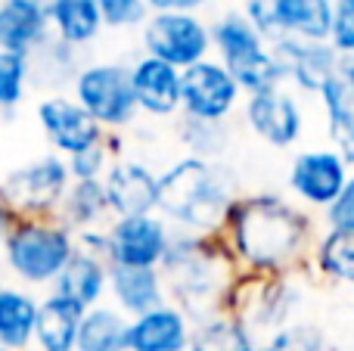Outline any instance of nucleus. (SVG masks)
Segmentation results:
<instances>
[{"label":"nucleus","mask_w":354,"mask_h":351,"mask_svg":"<svg viewBox=\"0 0 354 351\" xmlns=\"http://www.w3.org/2000/svg\"><path fill=\"white\" fill-rule=\"evenodd\" d=\"M106 249H109L106 227H91V230H78V234H75V252H84V255H93V258L106 261Z\"/></svg>","instance_id":"nucleus-39"},{"label":"nucleus","mask_w":354,"mask_h":351,"mask_svg":"<svg viewBox=\"0 0 354 351\" xmlns=\"http://www.w3.org/2000/svg\"><path fill=\"white\" fill-rule=\"evenodd\" d=\"M103 31H140L149 10L147 0H97Z\"/></svg>","instance_id":"nucleus-34"},{"label":"nucleus","mask_w":354,"mask_h":351,"mask_svg":"<svg viewBox=\"0 0 354 351\" xmlns=\"http://www.w3.org/2000/svg\"><path fill=\"white\" fill-rule=\"evenodd\" d=\"M261 345L268 351H330V339H326V333L317 323L299 317L295 323L270 333Z\"/></svg>","instance_id":"nucleus-33"},{"label":"nucleus","mask_w":354,"mask_h":351,"mask_svg":"<svg viewBox=\"0 0 354 351\" xmlns=\"http://www.w3.org/2000/svg\"><path fill=\"white\" fill-rule=\"evenodd\" d=\"M106 302L118 308L124 317H137L168 302L165 280L159 267H118L109 265V292Z\"/></svg>","instance_id":"nucleus-19"},{"label":"nucleus","mask_w":354,"mask_h":351,"mask_svg":"<svg viewBox=\"0 0 354 351\" xmlns=\"http://www.w3.org/2000/svg\"><path fill=\"white\" fill-rule=\"evenodd\" d=\"M348 174H351L348 162L330 143L295 149L286 171V196L295 199L311 215H320L339 196Z\"/></svg>","instance_id":"nucleus-11"},{"label":"nucleus","mask_w":354,"mask_h":351,"mask_svg":"<svg viewBox=\"0 0 354 351\" xmlns=\"http://www.w3.org/2000/svg\"><path fill=\"white\" fill-rule=\"evenodd\" d=\"M236 115L258 143H264L268 149H277V153L295 149L305 140V131H308L305 99L295 91H289L286 84L270 87V91H258V93H245Z\"/></svg>","instance_id":"nucleus-9"},{"label":"nucleus","mask_w":354,"mask_h":351,"mask_svg":"<svg viewBox=\"0 0 354 351\" xmlns=\"http://www.w3.org/2000/svg\"><path fill=\"white\" fill-rule=\"evenodd\" d=\"M212 0H147L149 12H202Z\"/></svg>","instance_id":"nucleus-40"},{"label":"nucleus","mask_w":354,"mask_h":351,"mask_svg":"<svg viewBox=\"0 0 354 351\" xmlns=\"http://www.w3.org/2000/svg\"><path fill=\"white\" fill-rule=\"evenodd\" d=\"M56 218L72 234L91 230V227H106L112 221V211H109V202H106L103 180H72L59 209H56Z\"/></svg>","instance_id":"nucleus-28"},{"label":"nucleus","mask_w":354,"mask_h":351,"mask_svg":"<svg viewBox=\"0 0 354 351\" xmlns=\"http://www.w3.org/2000/svg\"><path fill=\"white\" fill-rule=\"evenodd\" d=\"M258 351H268V348H264V345H258Z\"/></svg>","instance_id":"nucleus-44"},{"label":"nucleus","mask_w":354,"mask_h":351,"mask_svg":"<svg viewBox=\"0 0 354 351\" xmlns=\"http://www.w3.org/2000/svg\"><path fill=\"white\" fill-rule=\"evenodd\" d=\"M183 351H205V348H199V345H189V348H183Z\"/></svg>","instance_id":"nucleus-43"},{"label":"nucleus","mask_w":354,"mask_h":351,"mask_svg":"<svg viewBox=\"0 0 354 351\" xmlns=\"http://www.w3.org/2000/svg\"><path fill=\"white\" fill-rule=\"evenodd\" d=\"M339 78H342L345 84L351 87V93H354V53H351V56H342V66H339Z\"/></svg>","instance_id":"nucleus-41"},{"label":"nucleus","mask_w":354,"mask_h":351,"mask_svg":"<svg viewBox=\"0 0 354 351\" xmlns=\"http://www.w3.org/2000/svg\"><path fill=\"white\" fill-rule=\"evenodd\" d=\"M68 93L103 131H134L140 122L128 62L122 59H84Z\"/></svg>","instance_id":"nucleus-7"},{"label":"nucleus","mask_w":354,"mask_h":351,"mask_svg":"<svg viewBox=\"0 0 354 351\" xmlns=\"http://www.w3.org/2000/svg\"><path fill=\"white\" fill-rule=\"evenodd\" d=\"M28 59L0 50V115H10L28 97Z\"/></svg>","instance_id":"nucleus-32"},{"label":"nucleus","mask_w":354,"mask_h":351,"mask_svg":"<svg viewBox=\"0 0 354 351\" xmlns=\"http://www.w3.org/2000/svg\"><path fill=\"white\" fill-rule=\"evenodd\" d=\"M189 345L193 321L171 302L128 321V351H183Z\"/></svg>","instance_id":"nucleus-18"},{"label":"nucleus","mask_w":354,"mask_h":351,"mask_svg":"<svg viewBox=\"0 0 354 351\" xmlns=\"http://www.w3.org/2000/svg\"><path fill=\"white\" fill-rule=\"evenodd\" d=\"M171 124V140L177 155H193V159L227 162L236 140V124L233 122H202V118L177 115Z\"/></svg>","instance_id":"nucleus-24"},{"label":"nucleus","mask_w":354,"mask_h":351,"mask_svg":"<svg viewBox=\"0 0 354 351\" xmlns=\"http://www.w3.org/2000/svg\"><path fill=\"white\" fill-rule=\"evenodd\" d=\"M3 261L19 286L47 292L75 252V234L59 218H16L0 240Z\"/></svg>","instance_id":"nucleus-4"},{"label":"nucleus","mask_w":354,"mask_h":351,"mask_svg":"<svg viewBox=\"0 0 354 351\" xmlns=\"http://www.w3.org/2000/svg\"><path fill=\"white\" fill-rule=\"evenodd\" d=\"M47 37V0H0V50L28 59Z\"/></svg>","instance_id":"nucleus-20"},{"label":"nucleus","mask_w":354,"mask_h":351,"mask_svg":"<svg viewBox=\"0 0 354 351\" xmlns=\"http://www.w3.org/2000/svg\"><path fill=\"white\" fill-rule=\"evenodd\" d=\"M333 22V0H286L283 6V37L326 41Z\"/></svg>","instance_id":"nucleus-31"},{"label":"nucleus","mask_w":354,"mask_h":351,"mask_svg":"<svg viewBox=\"0 0 354 351\" xmlns=\"http://www.w3.org/2000/svg\"><path fill=\"white\" fill-rule=\"evenodd\" d=\"M317 221H320V227H330V230L354 227V171L348 174V180H345V187L339 190V196L317 215Z\"/></svg>","instance_id":"nucleus-38"},{"label":"nucleus","mask_w":354,"mask_h":351,"mask_svg":"<svg viewBox=\"0 0 354 351\" xmlns=\"http://www.w3.org/2000/svg\"><path fill=\"white\" fill-rule=\"evenodd\" d=\"M50 35L75 50H87L103 35L97 0H47Z\"/></svg>","instance_id":"nucleus-26"},{"label":"nucleus","mask_w":354,"mask_h":351,"mask_svg":"<svg viewBox=\"0 0 354 351\" xmlns=\"http://www.w3.org/2000/svg\"><path fill=\"white\" fill-rule=\"evenodd\" d=\"M140 53L174 68H189L212 56V31L202 12H149L140 25Z\"/></svg>","instance_id":"nucleus-10"},{"label":"nucleus","mask_w":354,"mask_h":351,"mask_svg":"<svg viewBox=\"0 0 354 351\" xmlns=\"http://www.w3.org/2000/svg\"><path fill=\"white\" fill-rule=\"evenodd\" d=\"M168 302L177 305L193 323L227 311L233 286L243 274L236 271L224 240L199 234H171L168 252L159 265Z\"/></svg>","instance_id":"nucleus-3"},{"label":"nucleus","mask_w":354,"mask_h":351,"mask_svg":"<svg viewBox=\"0 0 354 351\" xmlns=\"http://www.w3.org/2000/svg\"><path fill=\"white\" fill-rule=\"evenodd\" d=\"M128 75L140 118L174 122L180 115V68L153 59L147 53H137L128 62Z\"/></svg>","instance_id":"nucleus-17"},{"label":"nucleus","mask_w":354,"mask_h":351,"mask_svg":"<svg viewBox=\"0 0 354 351\" xmlns=\"http://www.w3.org/2000/svg\"><path fill=\"white\" fill-rule=\"evenodd\" d=\"M0 351H6V348H0Z\"/></svg>","instance_id":"nucleus-45"},{"label":"nucleus","mask_w":354,"mask_h":351,"mask_svg":"<svg viewBox=\"0 0 354 351\" xmlns=\"http://www.w3.org/2000/svg\"><path fill=\"white\" fill-rule=\"evenodd\" d=\"M283 6H286V0H243L239 12L264 41H277V37H283Z\"/></svg>","instance_id":"nucleus-35"},{"label":"nucleus","mask_w":354,"mask_h":351,"mask_svg":"<svg viewBox=\"0 0 354 351\" xmlns=\"http://www.w3.org/2000/svg\"><path fill=\"white\" fill-rule=\"evenodd\" d=\"M81 314H84V311H81L78 305L66 302V298L56 296V292H44L41 302H37L31 351H75Z\"/></svg>","instance_id":"nucleus-25"},{"label":"nucleus","mask_w":354,"mask_h":351,"mask_svg":"<svg viewBox=\"0 0 354 351\" xmlns=\"http://www.w3.org/2000/svg\"><path fill=\"white\" fill-rule=\"evenodd\" d=\"M75 351H128V317L109 302L81 314Z\"/></svg>","instance_id":"nucleus-29"},{"label":"nucleus","mask_w":354,"mask_h":351,"mask_svg":"<svg viewBox=\"0 0 354 351\" xmlns=\"http://www.w3.org/2000/svg\"><path fill=\"white\" fill-rule=\"evenodd\" d=\"M245 93L214 56L180 72V115L202 122H233Z\"/></svg>","instance_id":"nucleus-12"},{"label":"nucleus","mask_w":354,"mask_h":351,"mask_svg":"<svg viewBox=\"0 0 354 351\" xmlns=\"http://www.w3.org/2000/svg\"><path fill=\"white\" fill-rule=\"evenodd\" d=\"M68 184H72V174H68L66 159L47 149L10 168L0 178V199L12 211V218H56Z\"/></svg>","instance_id":"nucleus-8"},{"label":"nucleus","mask_w":354,"mask_h":351,"mask_svg":"<svg viewBox=\"0 0 354 351\" xmlns=\"http://www.w3.org/2000/svg\"><path fill=\"white\" fill-rule=\"evenodd\" d=\"M37 302H41V296L19 283L0 286V348L31 351Z\"/></svg>","instance_id":"nucleus-27"},{"label":"nucleus","mask_w":354,"mask_h":351,"mask_svg":"<svg viewBox=\"0 0 354 351\" xmlns=\"http://www.w3.org/2000/svg\"><path fill=\"white\" fill-rule=\"evenodd\" d=\"M308 274L320 286H354V227H320Z\"/></svg>","instance_id":"nucleus-23"},{"label":"nucleus","mask_w":354,"mask_h":351,"mask_svg":"<svg viewBox=\"0 0 354 351\" xmlns=\"http://www.w3.org/2000/svg\"><path fill=\"white\" fill-rule=\"evenodd\" d=\"M239 193L243 184L230 162L174 155L159 168L156 215L177 234L214 236L221 234L227 211Z\"/></svg>","instance_id":"nucleus-2"},{"label":"nucleus","mask_w":354,"mask_h":351,"mask_svg":"<svg viewBox=\"0 0 354 351\" xmlns=\"http://www.w3.org/2000/svg\"><path fill=\"white\" fill-rule=\"evenodd\" d=\"M212 31V56L236 78L243 93L270 91V87L283 84V75L270 53V41H264L245 16L233 6L224 10L208 22Z\"/></svg>","instance_id":"nucleus-6"},{"label":"nucleus","mask_w":354,"mask_h":351,"mask_svg":"<svg viewBox=\"0 0 354 351\" xmlns=\"http://www.w3.org/2000/svg\"><path fill=\"white\" fill-rule=\"evenodd\" d=\"M270 53L283 75V84L301 99L317 97L326 81L339 75L342 56L326 41H299V37H277L270 41Z\"/></svg>","instance_id":"nucleus-13"},{"label":"nucleus","mask_w":354,"mask_h":351,"mask_svg":"<svg viewBox=\"0 0 354 351\" xmlns=\"http://www.w3.org/2000/svg\"><path fill=\"white\" fill-rule=\"evenodd\" d=\"M103 190L112 218L153 215L159 202V168L143 155H122L103 174Z\"/></svg>","instance_id":"nucleus-16"},{"label":"nucleus","mask_w":354,"mask_h":351,"mask_svg":"<svg viewBox=\"0 0 354 351\" xmlns=\"http://www.w3.org/2000/svg\"><path fill=\"white\" fill-rule=\"evenodd\" d=\"M320 103L324 112V124H326V137H330V146L342 149L354 140V93L342 78H333L324 84V91L314 97Z\"/></svg>","instance_id":"nucleus-30"},{"label":"nucleus","mask_w":354,"mask_h":351,"mask_svg":"<svg viewBox=\"0 0 354 351\" xmlns=\"http://www.w3.org/2000/svg\"><path fill=\"white\" fill-rule=\"evenodd\" d=\"M35 118L50 153L62 155V159L81 153V149L97 146L106 137V131L75 103L72 93H44V97H37Z\"/></svg>","instance_id":"nucleus-14"},{"label":"nucleus","mask_w":354,"mask_h":351,"mask_svg":"<svg viewBox=\"0 0 354 351\" xmlns=\"http://www.w3.org/2000/svg\"><path fill=\"white\" fill-rule=\"evenodd\" d=\"M326 44L339 56L354 53V0H333V22Z\"/></svg>","instance_id":"nucleus-37"},{"label":"nucleus","mask_w":354,"mask_h":351,"mask_svg":"<svg viewBox=\"0 0 354 351\" xmlns=\"http://www.w3.org/2000/svg\"><path fill=\"white\" fill-rule=\"evenodd\" d=\"M47 292H56L66 302L78 305L81 311L97 308L106 302V292H109V261L84 252H72V258L66 261V267L59 271V277L53 280Z\"/></svg>","instance_id":"nucleus-21"},{"label":"nucleus","mask_w":354,"mask_h":351,"mask_svg":"<svg viewBox=\"0 0 354 351\" xmlns=\"http://www.w3.org/2000/svg\"><path fill=\"white\" fill-rule=\"evenodd\" d=\"M12 221H16V218H12V211L6 209V202L0 199V240H3V234L10 230V224H12Z\"/></svg>","instance_id":"nucleus-42"},{"label":"nucleus","mask_w":354,"mask_h":351,"mask_svg":"<svg viewBox=\"0 0 354 351\" xmlns=\"http://www.w3.org/2000/svg\"><path fill=\"white\" fill-rule=\"evenodd\" d=\"M81 66H84V50H75L50 35L28 56V87L37 91V97H44V93H68Z\"/></svg>","instance_id":"nucleus-22"},{"label":"nucleus","mask_w":354,"mask_h":351,"mask_svg":"<svg viewBox=\"0 0 354 351\" xmlns=\"http://www.w3.org/2000/svg\"><path fill=\"white\" fill-rule=\"evenodd\" d=\"M311 280L305 274H277V277H239L227 311L245 327V333L261 345L270 333L299 321Z\"/></svg>","instance_id":"nucleus-5"},{"label":"nucleus","mask_w":354,"mask_h":351,"mask_svg":"<svg viewBox=\"0 0 354 351\" xmlns=\"http://www.w3.org/2000/svg\"><path fill=\"white\" fill-rule=\"evenodd\" d=\"M66 165H68L72 180H103V174L112 165V155L106 149V143H97L91 149H81V153L68 155Z\"/></svg>","instance_id":"nucleus-36"},{"label":"nucleus","mask_w":354,"mask_h":351,"mask_svg":"<svg viewBox=\"0 0 354 351\" xmlns=\"http://www.w3.org/2000/svg\"><path fill=\"white\" fill-rule=\"evenodd\" d=\"M317 234V215L301 209L286 193L243 190L233 199L218 236L243 277L305 274L311 280L308 261Z\"/></svg>","instance_id":"nucleus-1"},{"label":"nucleus","mask_w":354,"mask_h":351,"mask_svg":"<svg viewBox=\"0 0 354 351\" xmlns=\"http://www.w3.org/2000/svg\"><path fill=\"white\" fill-rule=\"evenodd\" d=\"M174 230L159 215L112 218L106 224V261L118 267H159Z\"/></svg>","instance_id":"nucleus-15"}]
</instances>
